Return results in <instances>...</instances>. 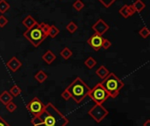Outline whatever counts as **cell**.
Returning a JSON list of instances; mask_svg holds the SVG:
<instances>
[{
	"label": "cell",
	"instance_id": "1",
	"mask_svg": "<svg viewBox=\"0 0 150 126\" xmlns=\"http://www.w3.org/2000/svg\"><path fill=\"white\" fill-rule=\"evenodd\" d=\"M40 120V126H67L69 119L56 107L48 103L45 105L42 112L38 116Z\"/></svg>",
	"mask_w": 150,
	"mask_h": 126
},
{
	"label": "cell",
	"instance_id": "2",
	"mask_svg": "<svg viewBox=\"0 0 150 126\" xmlns=\"http://www.w3.org/2000/svg\"><path fill=\"white\" fill-rule=\"evenodd\" d=\"M48 30L49 25H47V23H37L32 28L27 29L23 33V35L34 47H38L48 37Z\"/></svg>",
	"mask_w": 150,
	"mask_h": 126
},
{
	"label": "cell",
	"instance_id": "3",
	"mask_svg": "<svg viewBox=\"0 0 150 126\" xmlns=\"http://www.w3.org/2000/svg\"><path fill=\"white\" fill-rule=\"evenodd\" d=\"M66 90L69 93L71 98L76 103H80L89 96L91 88L83 81V79L76 77L66 88Z\"/></svg>",
	"mask_w": 150,
	"mask_h": 126
},
{
	"label": "cell",
	"instance_id": "4",
	"mask_svg": "<svg viewBox=\"0 0 150 126\" xmlns=\"http://www.w3.org/2000/svg\"><path fill=\"white\" fill-rule=\"evenodd\" d=\"M101 84L112 98H116L125 85V83L114 73H109Z\"/></svg>",
	"mask_w": 150,
	"mask_h": 126
},
{
	"label": "cell",
	"instance_id": "5",
	"mask_svg": "<svg viewBox=\"0 0 150 126\" xmlns=\"http://www.w3.org/2000/svg\"><path fill=\"white\" fill-rule=\"evenodd\" d=\"M88 96H90L91 100L98 104H103L110 97L109 94L102 86L101 82H98L93 89H91Z\"/></svg>",
	"mask_w": 150,
	"mask_h": 126
},
{
	"label": "cell",
	"instance_id": "6",
	"mask_svg": "<svg viewBox=\"0 0 150 126\" xmlns=\"http://www.w3.org/2000/svg\"><path fill=\"white\" fill-rule=\"evenodd\" d=\"M88 114L96 123L99 124L108 116L109 112L102 104L95 103V105L88 111Z\"/></svg>",
	"mask_w": 150,
	"mask_h": 126
},
{
	"label": "cell",
	"instance_id": "7",
	"mask_svg": "<svg viewBox=\"0 0 150 126\" xmlns=\"http://www.w3.org/2000/svg\"><path fill=\"white\" fill-rule=\"evenodd\" d=\"M26 108L33 117H38L44 110L45 104L38 97H34L27 103Z\"/></svg>",
	"mask_w": 150,
	"mask_h": 126
},
{
	"label": "cell",
	"instance_id": "8",
	"mask_svg": "<svg viewBox=\"0 0 150 126\" xmlns=\"http://www.w3.org/2000/svg\"><path fill=\"white\" fill-rule=\"evenodd\" d=\"M91 29L95 32V33L103 36L110 29V26L103 18H99L96 23L91 25Z\"/></svg>",
	"mask_w": 150,
	"mask_h": 126
},
{
	"label": "cell",
	"instance_id": "9",
	"mask_svg": "<svg viewBox=\"0 0 150 126\" xmlns=\"http://www.w3.org/2000/svg\"><path fill=\"white\" fill-rule=\"evenodd\" d=\"M104 38L101 35H98L97 33H94L88 40L87 43L94 49V51L98 52L102 48V44H103Z\"/></svg>",
	"mask_w": 150,
	"mask_h": 126
},
{
	"label": "cell",
	"instance_id": "10",
	"mask_svg": "<svg viewBox=\"0 0 150 126\" xmlns=\"http://www.w3.org/2000/svg\"><path fill=\"white\" fill-rule=\"evenodd\" d=\"M22 66L21 61L15 56L11 57L6 63V67L9 70H11V72H17Z\"/></svg>",
	"mask_w": 150,
	"mask_h": 126
},
{
	"label": "cell",
	"instance_id": "11",
	"mask_svg": "<svg viewBox=\"0 0 150 126\" xmlns=\"http://www.w3.org/2000/svg\"><path fill=\"white\" fill-rule=\"evenodd\" d=\"M119 13L125 18H127L129 17H132L133 15H134L136 12L134 11V9L133 8L132 4H124L119 11Z\"/></svg>",
	"mask_w": 150,
	"mask_h": 126
},
{
	"label": "cell",
	"instance_id": "12",
	"mask_svg": "<svg viewBox=\"0 0 150 126\" xmlns=\"http://www.w3.org/2000/svg\"><path fill=\"white\" fill-rule=\"evenodd\" d=\"M41 59L45 61V63H47V65H50V64H52L56 60V55L51 50H47L41 56Z\"/></svg>",
	"mask_w": 150,
	"mask_h": 126
},
{
	"label": "cell",
	"instance_id": "13",
	"mask_svg": "<svg viewBox=\"0 0 150 126\" xmlns=\"http://www.w3.org/2000/svg\"><path fill=\"white\" fill-rule=\"evenodd\" d=\"M38 22L31 16V15H27L23 20H22V25L26 28V29H30L32 28L34 25H36Z\"/></svg>",
	"mask_w": 150,
	"mask_h": 126
},
{
	"label": "cell",
	"instance_id": "14",
	"mask_svg": "<svg viewBox=\"0 0 150 126\" xmlns=\"http://www.w3.org/2000/svg\"><path fill=\"white\" fill-rule=\"evenodd\" d=\"M12 99H13V96L9 93V91L5 90L0 95V103H3L4 105H6L7 103L11 102Z\"/></svg>",
	"mask_w": 150,
	"mask_h": 126
},
{
	"label": "cell",
	"instance_id": "15",
	"mask_svg": "<svg viewBox=\"0 0 150 126\" xmlns=\"http://www.w3.org/2000/svg\"><path fill=\"white\" fill-rule=\"evenodd\" d=\"M132 6L134 9L135 12H138V13L142 12L146 8L145 3H143L142 0H135L134 2V4H132Z\"/></svg>",
	"mask_w": 150,
	"mask_h": 126
},
{
	"label": "cell",
	"instance_id": "16",
	"mask_svg": "<svg viewBox=\"0 0 150 126\" xmlns=\"http://www.w3.org/2000/svg\"><path fill=\"white\" fill-rule=\"evenodd\" d=\"M109 70L105 67V66H100L97 70H96V75L99 77V78H101V79H105L108 75H109Z\"/></svg>",
	"mask_w": 150,
	"mask_h": 126
},
{
	"label": "cell",
	"instance_id": "17",
	"mask_svg": "<svg viewBox=\"0 0 150 126\" xmlns=\"http://www.w3.org/2000/svg\"><path fill=\"white\" fill-rule=\"evenodd\" d=\"M48 75L43 71V70H40L38 71L35 75H34V79L39 82V83H43L47 79Z\"/></svg>",
	"mask_w": 150,
	"mask_h": 126
},
{
	"label": "cell",
	"instance_id": "18",
	"mask_svg": "<svg viewBox=\"0 0 150 126\" xmlns=\"http://www.w3.org/2000/svg\"><path fill=\"white\" fill-rule=\"evenodd\" d=\"M59 33H60L59 28H57L54 25H49V30H48V32H47V36L48 37H50L52 39H54Z\"/></svg>",
	"mask_w": 150,
	"mask_h": 126
},
{
	"label": "cell",
	"instance_id": "19",
	"mask_svg": "<svg viewBox=\"0 0 150 126\" xmlns=\"http://www.w3.org/2000/svg\"><path fill=\"white\" fill-rule=\"evenodd\" d=\"M73 53L72 51L69 48V47H64L61 52H60V55L64 59V60H69L71 56H72Z\"/></svg>",
	"mask_w": 150,
	"mask_h": 126
},
{
	"label": "cell",
	"instance_id": "20",
	"mask_svg": "<svg viewBox=\"0 0 150 126\" xmlns=\"http://www.w3.org/2000/svg\"><path fill=\"white\" fill-rule=\"evenodd\" d=\"M66 29H67V31L69 32V33H71V34H73V33H75L76 31H77V29H78V26H77V25L75 23V22H73V21H70L67 25H66Z\"/></svg>",
	"mask_w": 150,
	"mask_h": 126
},
{
	"label": "cell",
	"instance_id": "21",
	"mask_svg": "<svg viewBox=\"0 0 150 126\" xmlns=\"http://www.w3.org/2000/svg\"><path fill=\"white\" fill-rule=\"evenodd\" d=\"M84 65L89 68V69H92L96 65H97V61L93 58V57H89L85 60L84 61Z\"/></svg>",
	"mask_w": 150,
	"mask_h": 126
},
{
	"label": "cell",
	"instance_id": "22",
	"mask_svg": "<svg viewBox=\"0 0 150 126\" xmlns=\"http://www.w3.org/2000/svg\"><path fill=\"white\" fill-rule=\"evenodd\" d=\"M10 4L6 2V0H0V13L4 15L9 9H10Z\"/></svg>",
	"mask_w": 150,
	"mask_h": 126
},
{
	"label": "cell",
	"instance_id": "23",
	"mask_svg": "<svg viewBox=\"0 0 150 126\" xmlns=\"http://www.w3.org/2000/svg\"><path fill=\"white\" fill-rule=\"evenodd\" d=\"M13 97H16L18 96H19L21 94V89L18 86V85H13L11 89H10V92H9Z\"/></svg>",
	"mask_w": 150,
	"mask_h": 126
},
{
	"label": "cell",
	"instance_id": "24",
	"mask_svg": "<svg viewBox=\"0 0 150 126\" xmlns=\"http://www.w3.org/2000/svg\"><path fill=\"white\" fill-rule=\"evenodd\" d=\"M73 8L76 11H80L84 8V4L82 0H76L73 3Z\"/></svg>",
	"mask_w": 150,
	"mask_h": 126
},
{
	"label": "cell",
	"instance_id": "25",
	"mask_svg": "<svg viewBox=\"0 0 150 126\" xmlns=\"http://www.w3.org/2000/svg\"><path fill=\"white\" fill-rule=\"evenodd\" d=\"M139 35H140L142 38H143V39H147V38L149 37L150 31L149 30V28H148L147 26H144V27H142V28L139 31Z\"/></svg>",
	"mask_w": 150,
	"mask_h": 126
},
{
	"label": "cell",
	"instance_id": "26",
	"mask_svg": "<svg viewBox=\"0 0 150 126\" xmlns=\"http://www.w3.org/2000/svg\"><path fill=\"white\" fill-rule=\"evenodd\" d=\"M5 109H6L10 113H13V112L17 110V105L11 101V102H10L9 103H7V104L5 105Z\"/></svg>",
	"mask_w": 150,
	"mask_h": 126
},
{
	"label": "cell",
	"instance_id": "27",
	"mask_svg": "<svg viewBox=\"0 0 150 126\" xmlns=\"http://www.w3.org/2000/svg\"><path fill=\"white\" fill-rule=\"evenodd\" d=\"M98 1L104 5V7L109 8V7H111V6L114 4V2H115L116 0H98Z\"/></svg>",
	"mask_w": 150,
	"mask_h": 126
},
{
	"label": "cell",
	"instance_id": "28",
	"mask_svg": "<svg viewBox=\"0 0 150 126\" xmlns=\"http://www.w3.org/2000/svg\"><path fill=\"white\" fill-rule=\"evenodd\" d=\"M111 46H112V42L109 39L104 38L103 44H102V48H104L105 50H108Z\"/></svg>",
	"mask_w": 150,
	"mask_h": 126
},
{
	"label": "cell",
	"instance_id": "29",
	"mask_svg": "<svg viewBox=\"0 0 150 126\" xmlns=\"http://www.w3.org/2000/svg\"><path fill=\"white\" fill-rule=\"evenodd\" d=\"M8 24V18L4 15H0V27L3 28Z\"/></svg>",
	"mask_w": 150,
	"mask_h": 126
},
{
	"label": "cell",
	"instance_id": "30",
	"mask_svg": "<svg viewBox=\"0 0 150 126\" xmlns=\"http://www.w3.org/2000/svg\"><path fill=\"white\" fill-rule=\"evenodd\" d=\"M61 96H62V98H63L65 101H69V100L71 98V96H70L69 93V92H68L66 89H65V90H64V91L62 93V95H61Z\"/></svg>",
	"mask_w": 150,
	"mask_h": 126
},
{
	"label": "cell",
	"instance_id": "31",
	"mask_svg": "<svg viewBox=\"0 0 150 126\" xmlns=\"http://www.w3.org/2000/svg\"><path fill=\"white\" fill-rule=\"evenodd\" d=\"M0 126H11L1 116H0Z\"/></svg>",
	"mask_w": 150,
	"mask_h": 126
},
{
	"label": "cell",
	"instance_id": "32",
	"mask_svg": "<svg viewBox=\"0 0 150 126\" xmlns=\"http://www.w3.org/2000/svg\"><path fill=\"white\" fill-rule=\"evenodd\" d=\"M143 126H150V120L147 119L144 123H143Z\"/></svg>",
	"mask_w": 150,
	"mask_h": 126
}]
</instances>
